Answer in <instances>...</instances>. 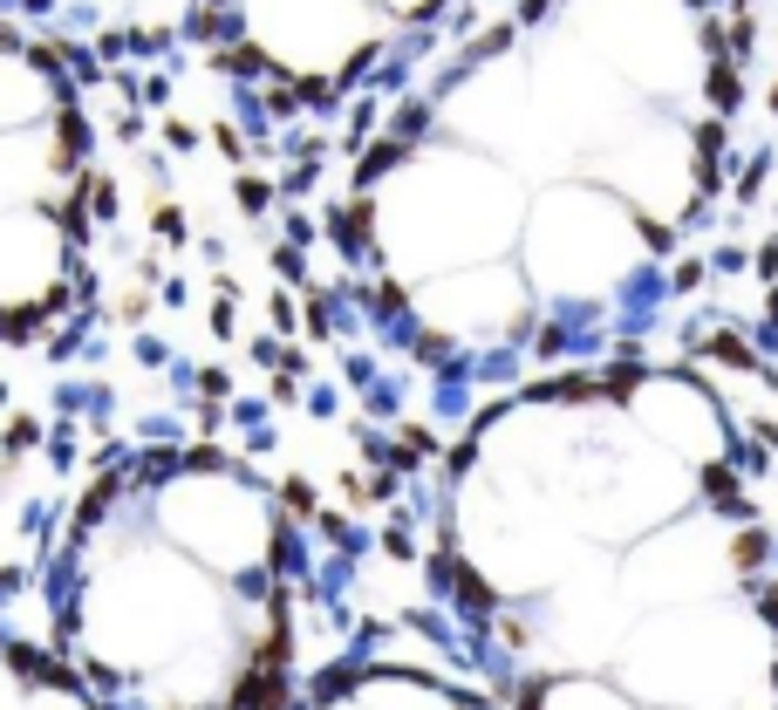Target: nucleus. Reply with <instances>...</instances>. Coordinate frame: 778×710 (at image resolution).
<instances>
[{
    "label": "nucleus",
    "instance_id": "nucleus-1",
    "mask_svg": "<svg viewBox=\"0 0 778 710\" xmlns=\"http://www.w3.org/2000/svg\"><path fill=\"white\" fill-rule=\"evenodd\" d=\"M533 710H622L608 690H540Z\"/></svg>",
    "mask_w": 778,
    "mask_h": 710
}]
</instances>
